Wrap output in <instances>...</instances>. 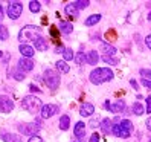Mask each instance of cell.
<instances>
[{
  "label": "cell",
  "instance_id": "36",
  "mask_svg": "<svg viewBox=\"0 0 151 142\" xmlns=\"http://www.w3.org/2000/svg\"><path fill=\"white\" fill-rule=\"evenodd\" d=\"M140 83H142V86H145L147 89H151V79H147V78H142V79H140Z\"/></svg>",
  "mask_w": 151,
  "mask_h": 142
},
{
  "label": "cell",
  "instance_id": "43",
  "mask_svg": "<svg viewBox=\"0 0 151 142\" xmlns=\"http://www.w3.org/2000/svg\"><path fill=\"white\" fill-rule=\"evenodd\" d=\"M29 90H31V92H40V89L35 87L34 84H31V86H29Z\"/></svg>",
  "mask_w": 151,
  "mask_h": 142
},
{
  "label": "cell",
  "instance_id": "42",
  "mask_svg": "<svg viewBox=\"0 0 151 142\" xmlns=\"http://www.w3.org/2000/svg\"><path fill=\"white\" fill-rule=\"evenodd\" d=\"M55 50H57V54H64V50H66V48H63V46H58V48H57Z\"/></svg>",
  "mask_w": 151,
  "mask_h": 142
},
{
  "label": "cell",
  "instance_id": "28",
  "mask_svg": "<svg viewBox=\"0 0 151 142\" xmlns=\"http://www.w3.org/2000/svg\"><path fill=\"white\" fill-rule=\"evenodd\" d=\"M29 9H31L32 12H38V11L41 9L40 2H37V0H32V2H29Z\"/></svg>",
  "mask_w": 151,
  "mask_h": 142
},
{
  "label": "cell",
  "instance_id": "6",
  "mask_svg": "<svg viewBox=\"0 0 151 142\" xmlns=\"http://www.w3.org/2000/svg\"><path fill=\"white\" fill-rule=\"evenodd\" d=\"M23 12V5L20 2H9L8 5V15L11 20H17Z\"/></svg>",
  "mask_w": 151,
  "mask_h": 142
},
{
  "label": "cell",
  "instance_id": "13",
  "mask_svg": "<svg viewBox=\"0 0 151 142\" xmlns=\"http://www.w3.org/2000/svg\"><path fill=\"white\" fill-rule=\"evenodd\" d=\"M92 113H95V107L93 104H88V102H84L81 107H79V115L81 116H92Z\"/></svg>",
  "mask_w": 151,
  "mask_h": 142
},
{
  "label": "cell",
  "instance_id": "38",
  "mask_svg": "<svg viewBox=\"0 0 151 142\" xmlns=\"http://www.w3.org/2000/svg\"><path fill=\"white\" fill-rule=\"evenodd\" d=\"M147 113H151V96H147Z\"/></svg>",
  "mask_w": 151,
  "mask_h": 142
},
{
  "label": "cell",
  "instance_id": "25",
  "mask_svg": "<svg viewBox=\"0 0 151 142\" xmlns=\"http://www.w3.org/2000/svg\"><path fill=\"white\" fill-rule=\"evenodd\" d=\"M70 125V118L67 116V115H64V116L60 118V128L61 130H67Z\"/></svg>",
  "mask_w": 151,
  "mask_h": 142
},
{
  "label": "cell",
  "instance_id": "14",
  "mask_svg": "<svg viewBox=\"0 0 151 142\" xmlns=\"http://www.w3.org/2000/svg\"><path fill=\"white\" fill-rule=\"evenodd\" d=\"M73 135H75V138H84V135H86V124L84 122H76V125H75V128H73Z\"/></svg>",
  "mask_w": 151,
  "mask_h": 142
},
{
  "label": "cell",
  "instance_id": "4",
  "mask_svg": "<svg viewBox=\"0 0 151 142\" xmlns=\"http://www.w3.org/2000/svg\"><path fill=\"white\" fill-rule=\"evenodd\" d=\"M44 83L47 84L49 89L55 90V89H58V86H60V75L57 72H54L52 69H46L44 70Z\"/></svg>",
  "mask_w": 151,
  "mask_h": 142
},
{
  "label": "cell",
  "instance_id": "11",
  "mask_svg": "<svg viewBox=\"0 0 151 142\" xmlns=\"http://www.w3.org/2000/svg\"><path fill=\"white\" fill-rule=\"evenodd\" d=\"M19 67H20V70H23V72H29V70H32L34 69V61L31 60V58H20V61H19Z\"/></svg>",
  "mask_w": 151,
  "mask_h": 142
},
{
  "label": "cell",
  "instance_id": "30",
  "mask_svg": "<svg viewBox=\"0 0 151 142\" xmlns=\"http://www.w3.org/2000/svg\"><path fill=\"white\" fill-rule=\"evenodd\" d=\"M102 61L104 63H107V64H113V66H116L119 61L116 60V58H113V57H109V55H104L102 57Z\"/></svg>",
  "mask_w": 151,
  "mask_h": 142
},
{
  "label": "cell",
  "instance_id": "9",
  "mask_svg": "<svg viewBox=\"0 0 151 142\" xmlns=\"http://www.w3.org/2000/svg\"><path fill=\"white\" fill-rule=\"evenodd\" d=\"M113 135L118 138H122V139H127V138H130L131 131L127 130L125 127H122L121 124H118V125H113Z\"/></svg>",
  "mask_w": 151,
  "mask_h": 142
},
{
  "label": "cell",
  "instance_id": "45",
  "mask_svg": "<svg viewBox=\"0 0 151 142\" xmlns=\"http://www.w3.org/2000/svg\"><path fill=\"white\" fill-rule=\"evenodd\" d=\"M130 84L133 86V89H137V83L134 81V79H130Z\"/></svg>",
  "mask_w": 151,
  "mask_h": 142
},
{
  "label": "cell",
  "instance_id": "40",
  "mask_svg": "<svg viewBox=\"0 0 151 142\" xmlns=\"http://www.w3.org/2000/svg\"><path fill=\"white\" fill-rule=\"evenodd\" d=\"M145 44L148 46V49L151 50V34H150V35H147V37H145Z\"/></svg>",
  "mask_w": 151,
  "mask_h": 142
},
{
  "label": "cell",
  "instance_id": "3",
  "mask_svg": "<svg viewBox=\"0 0 151 142\" xmlns=\"http://www.w3.org/2000/svg\"><path fill=\"white\" fill-rule=\"evenodd\" d=\"M22 107L24 110H28L29 113L35 115V113H38V110H41V99L37 98L35 95H28V96H23V99H22Z\"/></svg>",
  "mask_w": 151,
  "mask_h": 142
},
{
  "label": "cell",
  "instance_id": "15",
  "mask_svg": "<svg viewBox=\"0 0 151 142\" xmlns=\"http://www.w3.org/2000/svg\"><path fill=\"white\" fill-rule=\"evenodd\" d=\"M111 124H113V121L109 119V118L102 119V122H101V128H102V131H104V135H110V133H113Z\"/></svg>",
  "mask_w": 151,
  "mask_h": 142
},
{
  "label": "cell",
  "instance_id": "33",
  "mask_svg": "<svg viewBox=\"0 0 151 142\" xmlns=\"http://www.w3.org/2000/svg\"><path fill=\"white\" fill-rule=\"evenodd\" d=\"M121 125H122V127H125V128H127V130H130V131L133 130V124H131L128 119H124V121H121Z\"/></svg>",
  "mask_w": 151,
  "mask_h": 142
},
{
  "label": "cell",
  "instance_id": "23",
  "mask_svg": "<svg viewBox=\"0 0 151 142\" xmlns=\"http://www.w3.org/2000/svg\"><path fill=\"white\" fill-rule=\"evenodd\" d=\"M9 75H12L17 81H23V79L26 78L23 70H17V69H9Z\"/></svg>",
  "mask_w": 151,
  "mask_h": 142
},
{
  "label": "cell",
  "instance_id": "31",
  "mask_svg": "<svg viewBox=\"0 0 151 142\" xmlns=\"http://www.w3.org/2000/svg\"><path fill=\"white\" fill-rule=\"evenodd\" d=\"M63 57H64V61H70V60L75 58V54H73L72 49H66L64 54H63Z\"/></svg>",
  "mask_w": 151,
  "mask_h": 142
},
{
  "label": "cell",
  "instance_id": "8",
  "mask_svg": "<svg viewBox=\"0 0 151 142\" xmlns=\"http://www.w3.org/2000/svg\"><path fill=\"white\" fill-rule=\"evenodd\" d=\"M40 112H41V118L43 119H47V118H52L55 113H58L60 112V107H58V105H55V104H44Z\"/></svg>",
  "mask_w": 151,
  "mask_h": 142
},
{
  "label": "cell",
  "instance_id": "47",
  "mask_svg": "<svg viewBox=\"0 0 151 142\" xmlns=\"http://www.w3.org/2000/svg\"><path fill=\"white\" fill-rule=\"evenodd\" d=\"M148 20H151V12L148 14Z\"/></svg>",
  "mask_w": 151,
  "mask_h": 142
},
{
  "label": "cell",
  "instance_id": "12",
  "mask_svg": "<svg viewBox=\"0 0 151 142\" xmlns=\"http://www.w3.org/2000/svg\"><path fill=\"white\" fill-rule=\"evenodd\" d=\"M20 54L23 55V58H32L35 54V49L29 44H20Z\"/></svg>",
  "mask_w": 151,
  "mask_h": 142
},
{
  "label": "cell",
  "instance_id": "1",
  "mask_svg": "<svg viewBox=\"0 0 151 142\" xmlns=\"http://www.w3.org/2000/svg\"><path fill=\"white\" fill-rule=\"evenodd\" d=\"M41 29L38 26H32V25H28L19 32V40L22 41V44H26L28 41H35L38 40L41 35H40Z\"/></svg>",
  "mask_w": 151,
  "mask_h": 142
},
{
  "label": "cell",
  "instance_id": "44",
  "mask_svg": "<svg viewBox=\"0 0 151 142\" xmlns=\"http://www.w3.org/2000/svg\"><path fill=\"white\" fill-rule=\"evenodd\" d=\"M3 17H5V14H3V8H2V5H0V25H2Z\"/></svg>",
  "mask_w": 151,
  "mask_h": 142
},
{
  "label": "cell",
  "instance_id": "17",
  "mask_svg": "<svg viewBox=\"0 0 151 142\" xmlns=\"http://www.w3.org/2000/svg\"><path fill=\"white\" fill-rule=\"evenodd\" d=\"M60 32L61 34H64V35H69V34H72L73 31V26L72 23H67V22H60Z\"/></svg>",
  "mask_w": 151,
  "mask_h": 142
},
{
  "label": "cell",
  "instance_id": "24",
  "mask_svg": "<svg viewBox=\"0 0 151 142\" xmlns=\"http://www.w3.org/2000/svg\"><path fill=\"white\" fill-rule=\"evenodd\" d=\"M57 69L60 70V74H67L69 70H70V67H69V64L66 63V61L63 60V61H57Z\"/></svg>",
  "mask_w": 151,
  "mask_h": 142
},
{
  "label": "cell",
  "instance_id": "34",
  "mask_svg": "<svg viewBox=\"0 0 151 142\" xmlns=\"http://www.w3.org/2000/svg\"><path fill=\"white\" fill-rule=\"evenodd\" d=\"M140 75L142 76H147V79H151V70L150 69H140Z\"/></svg>",
  "mask_w": 151,
  "mask_h": 142
},
{
  "label": "cell",
  "instance_id": "2",
  "mask_svg": "<svg viewBox=\"0 0 151 142\" xmlns=\"http://www.w3.org/2000/svg\"><path fill=\"white\" fill-rule=\"evenodd\" d=\"M113 75H114L113 70L109 69V67H96L90 74V81L98 86V84H102L105 81H110L113 78Z\"/></svg>",
  "mask_w": 151,
  "mask_h": 142
},
{
  "label": "cell",
  "instance_id": "32",
  "mask_svg": "<svg viewBox=\"0 0 151 142\" xmlns=\"http://www.w3.org/2000/svg\"><path fill=\"white\" fill-rule=\"evenodd\" d=\"M101 122H102V121H99V118H93L88 125H90L92 128H96V127H101Z\"/></svg>",
  "mask_w": 151,
  "mask_h": 142
},
{
  "label": "cell",
  "instance_id": "35",
  "mask_svg": "<svg viewBox=\"0 0 151 142\" xmlns=\"http://www.w3.org/2000/svg\"><path fill=\"white\" fill-rule=\"evenodd\" d=\"M75 60H76V63H78V64H83V61H87V58H86L84 54H78V55L75 57Z\"/></svg>",
  "mask_w": 151,
  "mask_h": 142
},
{
  "label": "cell",
  "instance_id": "16",
  "mask_svg": "<svg viewBox=\"0 0 151 142\" xmlns=\"http://www.w3.org/2000/svg\"><path fill=\"white\" fill-rule=\"evenodd\" d=\"M2 139L5 142H22V138L19 135H14V133H5V131H2Z\"/></svg>",
  "mask_w": 151,
  "mask_h": 142
},
{
  "label": "cell",
  "instance_id": "20",
  "mask_svg": "<svg viewBox=\"0 0 151 142\" xmlns=\"http://www.w3.org/2000/svg\"><path fill=\"white\" fill-rule=\"evenodd\" d=\"M87 63L88 64H96L98 63V60H99V57H98V52L96 50H90V52H87Z\"/></svg>",
  "mask_w": 151,
  "mask_h": 142
},
{
  "label": "cell",
  "instance_id": "39",
  "mask_svg": "<svg viewBox=\"0 0 151 142\" xmlns=\"http://www.w3.org/2000/svg\"><path fill=\"white\" fill-rule=\"evenodd\" d=\"M28 142H43V139L37 135V136H32V138H29V141Z\"/></svg>",
  "mask_w": 151,
  "mask_h": 142
},
{
  "label": "cell",
  "instance_id": "26",
  "mask_svg": "<svg viewBox=\"0 0 151 142\" xmlns=\"http://www.w3.org/2000/svg\"><path fill=\"white\" fill-rule=\"evenodd\" d=\"M133 113L137 115V116H140V115H144V113H145L144 105H142L140 102H134V104H133Z\"/></svg>",
  "mask_w": 151,
  "mask_h": 142
},
{
  "label": "cell",
  "instance_id": "18",
  "mask_svg": "<svg viewBox=\"0 0 151 142\" xmlns=\"http://www.w3.org/2000/svg\"><path fill=\"white\" fill-rule=\"evenodd\" d=\"M101 50L105 52V55H109V57H111V55L116 54V48L111 46V44H109V43H102V44H101Z\"/></svg>",
  "mask_w": 151,
  "mask_h": 142
},
{
  "label": "cell",
  "instance_id": "5",
  "mask_svg": "<svg viewBox=\"0 0 151 142\" xmlns=\"http://www.w3.org/2000/svg\"><path fill=\"white\" fill-rule=\"evenodd\" d=\"M19 131L24 136H37V133L40 131V124L38 122H28V124H20Z\"/></svg>",
  "mask_w": 151,
  "mask_h": 142
},
{
  "label": "cell",
  "instance_id": "19",
  "mask_svg": "<svg viewBox=\"0 0 151 142\" xmlns=\"http://www.w3.org/2000/svg\"><path fill=\"white\" fill-rule=\"evenodd\" d=\"M78 8L75 6V3H69V5H66V8H64V12L69 15V17H76L78 15Z\"/></svg>",
  "mask_w": 151,
  "mask_h": 142
},
{
  "label": "cell",
  "instance_id": "48",
  "mask_svg": "<svg viewBox=\"0 0 151 142\" xmlns=\"http://www.w3.org/2000/svg\"><path fill=\"white\" fill-rule=\"evenodd\" d=\"M0 58H2V50H0Z\"/></svg>",
  "mask_w": 151,
  "mask_h": 142
},
{
  "label": "cell",
  "instance_id": "21",
  "mask_svg": "<svg viewBox=\"0 0 151 142\" xmlns=\"http://www.w3.org/2000/svg\"><path fill=\"white\" fill-rule=\"evenodd\" d=\"M34 43H35V49L37 50H40V52L47 50V43H46V40H44L43 37H40L38 40H35Z\"/></svg>",
  "mask_w": 151,
  "mask_h": 142
},
{
  "label": "cell",
  "instance_id": "27",
  "mask_svg": "<svg viewBox=\"0 0 151 142\" xmlns=\"http://www.w3.org/2000/svg\"><path fill=\"white\" fill-rule=\"evenodd\" d=\"M8 38H9V32H8L6 26L0 25V40H2V41H5V40H8Z\"/></svg>",
  "mask_w": 151,
  "mask_h": 142
},
{
  "label": "cell",
  "instance_id": "37",
  "mask_svg": "<svg viewBox=\"0 0 151 142\" xmlns=\"http://www.w3.org/2000/svg\"><path fill=\"white\" fill-rule=\"evenodd\" d=\"M88 142H99V135L98 133H93V135L90 136V141Z\"/></svg>",
  "mask_w": 151,
  "mask_h": 142
},
{
  "label": "cell",
  "instance_id": "46",
  "mask_svg": "<svg viewBox=\"0 0 151 142\" xmlns=\"http://www.w3.org/2000/svg\"><path fill=\"white\" fill-rule=\"evenodd\" d=\"M73 142H84V138H76Z\"/></svg>",
  "mask_w": 151,
  "mask_h": 142
},
{
  "label": "cell",
  "instance_id": "10",
  "mask_svg": "<svg viewBox=\"0 0 151 142\" xmlns=\"http://www.w3.org/2000/svg\"><path fill=\"white\" fill-rule=\"evenodd\" d=\"M104 107L109 109L111 113H119V112H122L124 109H125V102H124V101H116L114 104H110V102L107 101V102L104 104Z\"/></svg>",
  "mask_w": 151,
  "mask_h": 142
},
{
  "label": "cell",
  "instance_id": "7",
  "mask_svg": "<svg viewBox=\"0 0 151 142\" xmlns=\"http://www.w3.org/2000/svg\"><path fill=\"white\" fill-rule=\"evenodd\" d=\"M14 109V101L6 95H0V113H11Z\"/></svg>",
  "mask_w": 151,
  "mask_h": 142
},
{
  "label": "cell",
  "instance_id": "41",
  "mask_svg": "<svg viewBox=\"0 0 151 142\" xmlns=\"http://www.w3.org/2000/svg\"><path fill=\"white\" fill-rule=\"evenodd\" d=\"M145 125H147V130L148 131H151V116L147 119V122H145Z\"/></svg>",
  "mask_w": 151,
  "mask_h": 142
},
{
  "label": "cell",
  "instance_id": "22",
  "mask_svg": "<svg viewBox=\"0 0 151 142\" xmlns=\"http://www.w3.org/2000/svg\"><path fill=\"white\" fill-rule=\"evenodd\" d=\"M99 20H101V15H99V14H93V15H90V17H87L86 22H84V25H86V26H93V25H96Z\"/></svg>",
  "mask_w": 151,
  "mask_h": 142
},
{
  "label": "cell",
  "instance_id": "29",
  "mask_svg": "<svg viewBox=\"0 0 151 142\" xmlns=\"http://www.w3.org/2000/svg\"><path fill=\"white\" fill-rule=\"evenodd\" d=\"M75 3V6L78 8V9H86V8L88 6V0H76V2H73Z\"/></svg>",
  "mask_w": 151,
  "mask_h": 142
}]
</instances>
